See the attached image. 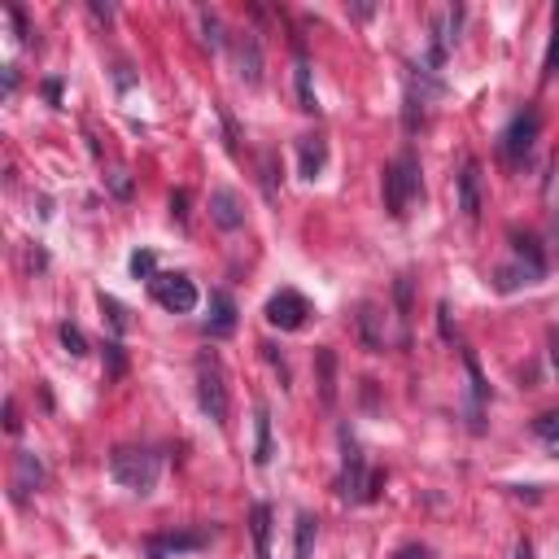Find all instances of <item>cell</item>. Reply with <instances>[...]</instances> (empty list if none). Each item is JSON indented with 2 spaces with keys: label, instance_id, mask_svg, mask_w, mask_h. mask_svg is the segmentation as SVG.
<instances>
[{
  "label": "cell",
  "instance_id": "33",
  "mask_svg": "<svg viewBox=\"0 0 559 559\" xmlns=\"http://www.w3.org/2000/svg\"><path fill=\"white\" fill-rule=\"evenodd\" d=\"M105 359H110V376H122L127 363H122V345L119 341H105Z\"/></svg>",
  "mask_w": 559,
  "mask_h": 559
},
{
  "label": "cell",
  "instance_id": "35",
  "mask_svg": "<svg viewBox=\"0 0 559 559\" xmlns=\"http://www.w3.org/2000/svg\"><path fill=\"white\" fill-rule=\"evenodd\" d=\"M438 328H441V337H446V341H455V328H450V306H446V302H438Z\"/></svg>",
  "mask_w": 559,
  "mask_h": 559
},
{
  "label": "cell",
  "instance_id": "15",
  "mask_svg": "<svg viewBox=\"0 0 559 559\" xmlns=\"http://www.w3.org/2000/svg\"><path fill=\"white\" fill-rule=\"evenodd\" d=\"M511 249H516V263L529 271L534 280H542V275H546V254H542L537 236H529V232H511Z\"/></svg>",
  "mask_w": 559,
  "mask_h": 559
},
{
  "label": "cell",
  "instance_id": "21",
  "mask_svg": "<svg viewBox=\"0 0 559 559\" xmlns=\"http://www.w3.org/2000/svg\"><path fill=\"white\" fill-rule=\"evenodd\" d=\"M249 529H254L258 559H267V542H271V507L267 503H254V511H249Z\"/></svg>",
  "mask_w": 559,
  "mask_h": 559
},
{
  "label": "cell",
  "instance_id": "9",
  "mask_svg": "<svg viewBox=\"0 0 559 559\" xmlns=\"http://www.w3.org/2000/svg\"><path fill=\"white\" fill-rule=\"evenodd\" d=\"M455 193H459V215L467 223L481 219V206H486V193H481V162L477 158H467L463 170L455 175Z\"/></svg>",
  "mask_w": 559,
  "mask_h": 559
},
{
  "label": "cell",
  "instance_id": "29",
  "mask_svg": "<svg viewBox=\"0 0 559 559\" xmlns=\"http://www.w3.org/2000/svg\"><path fill=\"white\" fill-rule=\"evenodd\" d=\"M62 345H66V354H74V359L88 354V337H83L74 323H62Z\"/></svg>",
  "mask_w": 559,
  "mask_h": 559
},
{
  "label": "cell",
  "instance_id": "39",
  "mask_svg": "<svg viewBox=\"0 0 559 559\" xmlns=\"http://www.w3.org/2000/svg\"><path fill=\"white\" fill-rule=\"evenodd\" d=\"M14 88H18V71L5 66V97H14Z\"/></svg>",
  "mask_w": 559,
  "mask_h": 559
},
{
  "label": "cell",
  "instance_id": "11",
  "mask_svg": "<svg viewBox=\"0 0 559 559\" xmlns=\"http://www.w3.org/2000/svg\"><path fill=\"white\" fill-rule=\"evenodd\" d=\"M236 66H241V79L249 88L263 83V40H258V31H245L236 40Z\"/></svg>",
  "mask_w": 559,
  "mask_h": 559
},
{
  "label": "cell",
  "instance_id": "19",
  "mask_svg": "<svg viewBox=\"0 0 559 559\" xmlns=\"http://www.w3.org/2000/svg\"><path fill=\"white\" fill-rule=\"evenodd\" d=\"M206 542H210L206 529H197V534H162L153 537V551H201Z\"/></svg>",
  "mask_w": 559,
  "mask_h": 559
},
{
  "label": "cell",
  "instance_id": "41",
  "mask_svg": "<svg viewBox=\"0 0 559 559\" xmlns=\"http://www.w3.org/2000/svg\"><path fill=\"white\" fill-rule=\"evenodd\" d=\"M350 14H354V18H371L376 9H371V5H350Z\"/></svg>",
  "mask_w": 559,
  "mask_h": 559
},
{
  "label": "cell",
  "instance_id": "16",
  "mask_svg": "<svg viewBox=\"0 0 559 559\" xmlns=\"http://www.w3.org/2000/svg\"><path fill=\"white\" fill-rule=\"evenodd\" d=\"M328 162V140L323 136H302L297 140V170H302V179H315L319 170Z\"/></svg>",
  "mask_w": 559,
  "mask_h": 559
},
{
  "label": "cell",
  "instance_id": "14",
  "mask_svg": "<svg viewBox=\"0 0 559 559\" xmlns=\"http://www.w3.org/2000/svg\"><path fill=\"white\" fill-rule=\"evenodd\" d=\"M206 333H210V337H232V333H236V302H232V293H223V289L210 293Z\"/></svg>",
  "mask_w": 559,
  "mask_h": 559
},
{
  "label": "cell",
  "instance_id": "26",
  "mask_svg": "<svg viewBox=\"0 0 559 559\" xmlns=\"http://www.w3.org/2000/svg\"><path fill=\"white\" fill-rule=\"evenodd\" d=\"M131 275H136V280H153V275H158L153 249H136V254H131Z\"/></svg>",
  "mask_w": 559,
  "mask_h": 559
},
{
  "label": "cell",
  "instance_id": "23",
  "mask_svg": "<svg viewBox=\"0 0 559 559\" xmlns=\"http://www.w3.org/2000/svg\"><path fill=\"white\" fill-rule=\"evenodd\" d=\"M315 529H319V520L311 516V511H302V516H297V559H311V542H315Z\"/></svg>",
  "mask_w": 559,
  "mask_h": 559
},
{
  "label": "cell",
  "instance_id": "38",
  "mask_svg": "<svg viewBox=\"0 0 559 559\" xmlns=\"http://www.w3.org/2000/svg\"><path fill=\"white\" fill-rule=\"evenodd\" d=\"M44 97H49L53 105L62 101V79H44Z\"/></svg>",
  "mask_w": 559,
  "mask_h": 559
},
{
  "label": "cell",
  "instance_id": "40",
  "mask_svg": "<svg viewBox=\"0 0 559 559\" xmlns=\"http://www.w3.org/2000/svg\"><path fill=\"white\" fill-rule=\"evenodd\" d=\"M511 559H534V546L520 537V542H516V551H511Z\"/></svg>",
  "mask_w": 559,
  "mask_h": 559
},
{
  "label": "cell",
  "instance_id": "25",
  "mask_svg": "<svg viewBox=\"0 0 559 559\" xmlns=\"http://www.w3.org/2000/svg\"><path fill=\"white\" fill-rule=\"evenodd\" d=\"M463 367H467V381H472V398H477V402H486L489 385H486V376H481V363H477V354H472V350H463Z\"/></svg>",
  "mask_w": 559,
  "mask_h": 559
},
{
  "label": "cell",
  "instance_id": "18",
  "mask_svg": "<svg viewBox=\"0 0 559 559\" xmlns=\"http://www.w3.org/2000/svg\"><path fill=\"white\" fill-rule=\"evenodd\" d=\"M293 83H297V110H302V114H315L319 101H315V79H311V62H306V53H297Z\"/></svg>",
  "mask_w": 559,
  "mask_h": 559
},
{
  "label": "cell",
  "instance_id": "31",
  "mask_svg": "<svg viewBox=\"0 0 559 559\" xmlns=\"http://www.w3.org/2000/svg\"><path fill=\"white\" fill-rule=\"evenodd\" d=\"M170 219L179 227H188V188H175L170 193Z\"/></svg>",
  "mask_w": 559,
  "mask_h": 559
},
{
  "label": "cell",
  "instance_id": "24",
  "mask_svg": "<svg viewBox=\"0 0 559 559\" xmlns=\"http://www.w3.org/2000/svg\"><path fill=\"white\" fill-rule=\"evenodd\" d=\"M529 429H534V438H542V441H551V446H559V407H555V411H542L534 424H529Z\"/></svg>",
  "mask_w": 559,
  "mask_h": 559
},
{
  "label": "cell",
  "instance_id": "1",
  "mask_svg": "<svg viewBox=\"0 0 559 559\" xmlns=\"http://www.w3.org/2000/svg\"><path fill=\"white\" fill-rule=\"evenodd\" d=\"M381 188H385V210L393 219H407L415 206V197L424 193V179H419V158L415 149H402L393 162H385V175H381Z\"/></svg>",
  "mask_w": 559,
  "mask_h": 559
},
{
  "label": "cell",
  "instance_id": "42",
  "mask_svg": "<svg viewBox=\"0 0 559 559\" xmlns=\"http://www.w3.org/2000/svg\"><path fill=\"white\" fill-rule=\"evenodd\" d=\"M551 363H555V371H559V333H555V341H551Z\"/></svg>",
  "mask_w": 559,
  "mask_h": 559
},
{
  "label": "cell",
  "instance_id": "12",
  "mask_svg": "<svg viewBox=\"0 0 559 559\" xmlns=\"http://www.w3.org/2000/svg\"><path fill=\"white\" fill-rule=\"evenodd\" d=\"M210 219L219 223L223 232H241V227H245L241 197L232 193V188H215V193H210Z\"/></svg>",
  "mask_w": 559,
  "mask_h": 559
},
{
  "label": "cell",
  "instance_id": "20",
  "mask_svg": "<svg viewBox=\"0 0 559 559\" xmlns=\"http://www.w3.org/2000/svg\"><path fill=\"white\" fill-rule=\"evenodd\" d=\"M258 179H263V197L275 201V197H280V158H275L271 149L258 153Z\"/></svg>",
  "mask_w": 559,
  "mask_h": 559
},
{
  "label": "cell",
  "instance_id": "4",
  "mask_svg": "<svg viewBox=\"0 0 559 559\" xmlns=\"http://www.w3.org/2000/svg\"><path fill=\"white\" fill-rule=\"evenodd\" d=\"M158 472H162V459L153 450H145V446H119L110 455V477L122 489H131V494H149L158 486Z\"/></svg>",
  "mask_w": 559,
  "mask_h": 559
},
{
  "label": "cell",
  "instance_id": "27",
  "mask_svg": "<svg viewBox=\"0 0 559 559\" xmlns=\"http://www.w3.org/2000/svg\"><path fill=\"white\" fill-rule=\"evenodd\" d=\"M201 31H206V44L210 49H223L227 44V35H223V23L210 14V9H201Z\"/></svg>",
  "mask_w": 559,
  "mask_h": 559
},
{
  "label": "cell",
  "instance_id": "22",
  "mask_svg": "<svg viewBox=\"0 0 559 559\" xmlns=\"http://www.w3.org/2000/svg\"><path fill=\"white\" fill-rule=\"evenodd\" d=\"M411 275H407V271H402V275H398V280H393V306H398V319H402V328H407V323H411Z\"/></svg>",
  "mask_w": 559,
  "mask_h": 559
},
{
  "label": "cell",
  "instance_id": "36",
  "mask_svg": "<svg viewBox=\"0 0 559 559\" xmlns=\"http://www.w3.org/2000/svg\"><path fill=\"white\" fill-rule=\"evenodd\" d=\"M88 9H92V18H97V23H114V5H101V0H88Z\"/></svg>",
  "mask_w": 559,
  "mask_h": 559
},
{
  "label": "cell",
  "instance_id": "17",
  "mask_svg": "<svg viewBox=\"0 0 559 559\" xmlns=\"http://www.w3.org/2000/svg\"><path fill=\"white\" fill-rule=\"evenodd\" d=\"M271 411H267V402H258L254 407V463L258 467H267L271 463Z\"/></svg>",
  "mask_w": 559,
  "mask_h": 559
},
{
  "label": "cell",
  "instance_id": "28",
  "mask_svg": "<svg viewBox=\"0 0 559 559\" xmlns=\"http://www.w3.org/2000/svg\"><path fill=\"white\" fill-rule=\"evenodd\" d=\"M101 311L110 315V323H114V333H127V311H122V302L119 297H110V293H101Z\"/></svg>",
  "mask_w": 559,
  "mask_h": 559
},
{
  "label": "cell",
  "instance_id": "34",
  "mask_svg": "<svg viewBox=\"0 0 559 559\" xmlns=\"http://www.w3.org/2000/svg\"><path fill=\"white\" fill-rule=\"evenodd\" d=\"M5 429H9V433L23 429V419H18V402H14V398H5Z\"/></svg>",
  "mask_w": 559,
  "mask_h": 559
},
{
  "label": "cell",
  "instance_id": "13",
  "mask_svg": "<svg viewBox=\"0 0 559 559\" xmlns=\"http://www.w3.org/2000/svg\"><path fill=\"white\" fill-rule=\"evenodd\" d=\"M315 385H319V402L333 411L337 407V350L333 345H319L315 350Z\"/></svg>",
  "mask_w": 559,
  "mask_h": 559
},
{
  "label": "cell",
  "instance_id": "6",
  "mask_svg": "<svg viewBox=\"0 0 559 559\" xmlns=\"http://www.w3.org/2000/svg\"><path fill=\"white\" fill-rule=\"evenodd\" d=\"M149 293H153V302H158L162 311H170V315H193L197 302H201V297H197V284L188 275H179V271H175V275H162V271H158V275L149 280Z\"/></svg>",
  "mask_w": 559,
  "mask_h": 559
},
{
  "label": "cell",
  "instance_id": "32",
  "mask_svg": "<svg viewBox=\"0 0 559 559\" xmlns=\"http://www.w3.org/2000/svg\"><path fill=\"white\" fill-rule=\"evenodd\" d=\"M105 184H110V193L119 197V201H127V197H131V175H127V170H110V175H105Z\"/></svg>",
  "mask_w": 559,
  "mask_h": 559
},
{
  "label": "cell",
  "instance_id": "10",
  "mask_svg": "<svg viewBox=\"0 0 559 559\" xmlns=\"http://www.w3.org/2000/svg\"><path fill=\"white\" fill-rule=\"evenodd\" d=\"M35 489H44V463L35 459L31 450H18L14 455V498L26 503Z\"/></svg>",
  "mask_w": 559,
  "mask_h": 559
},
{
  "label": "cell",
  "instance_id": "2",
  "mask_svg": "<svg viewBox=\"0 0 559 559\" xmlns=\"http://www.w3.org/2000/svg\"><path fill=\"white\" fill-rule=\"evenodd\" d=\"M341 477H337V494L345 503H371L381 486H385V472H371L363 459V450H359V441L350 438L345 429H341Z\"/></svg>",
  "mask_w": 559,
  "mask_h": 559
},
{
  "label": "cell",
  "instance_id": "8",
  "mask_svg": "<svg viewBox=\"0 0 559 559\" xmlns=\"http://www.w3.org/2000/svg\"><path fill=\"white\" fill-rule=\"evenodd\" d=\"M354 333H359V345H363L367 354H385L390 333H385V311H381L376 302H359V311H354Z\"/></svg>",
  "mask_w": 559,
  "mask_h": 559
},
{
  "label": "cell",
  "instance_id": "3",
  "mask_svg": "<svg viewBox=\"0 0 559 559\" xmlns=\"http://www.w3.org/2000/svg\"><path fill=\"white\" fill-rule=\"evenodd\" d=\"M197 407L210 415L219 429H227L232 402H227V376H223V363L215 350H201L197 354Z\"/></svg>",
  "mask_w": 559,
  "mask_h": 559
},
{
  "label": "cell",
  "instance_id": "30",
  "mask_svg": "<svg viewBox=\"0 0 559 559\" xmlns=\"http://www.w3.org/2000/svg\"><path fill=\"white\" fill-rule=\"evenodd\" d=\"M559 71V5H555V31H551V49H546V66H542V79H551Z\"/></svg>",
  "mask_w": 559,
  "mask_h": 559
},
{
  "label": "cell",
  "instance_id": "5",
  "mask_svg": "<svg viewBox=\"0 0 559 559\" xmlns=\"http://www.w3.org/2000/svg\"><path fill=\"white\" fill-rule=\"evenodd\" d=\"M537 131H542V114H537V105H525V110L503 127V136H498V158H503L507 167H520V162L534 153Z\"/></svg>",
  "mask_w": 559,
  "mask_h": 559
},
{
  "label": "cell",
  "instance_id": "37",
  "mask_svg": "<svg viewBox=\"0 0 559 559\" xmlns=\"http://www.w3.org/2000/svg\"><path fill=\"white\" fill-rule=\"evenodd\" d=\"M393 559H429V551H424V546H415V542H411V546H402V551H398Z\"/></svg>",
  "mask_w": 559,
  "mask_h": 559
},
{
  "label": "cell",
  "instance_id": "7",
  "mask_svg": "<svg viewBox=\"0 0 559 559\" xmlns=\"http://www.w3.org/2000/svg\"><path fill=\"white\" fill-rule=\"evenodd\" d=\"M306 319H311V302H306L297 289L271 293V302H267V323L271 328H280V333H297Z\"/></svg>",
  "mask_w": 559,
  "mask_h": 559
}]
</instances>
